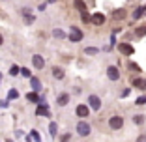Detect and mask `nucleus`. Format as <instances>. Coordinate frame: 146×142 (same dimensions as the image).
<instances>
[{
  "instance_id": "nucleus-20",
  "label": "nucleus",
  "mask_w": 146,
  "mask_h": 142,
  "mask_svg": "<svg viewBox=\"0 0 146 142\" xmlns=\"http://www.w3.org/2000/svg\"><path fill=\"white\" fill-rule=\"evenodd\" d=\"M142 15H144V8H139V9H135L133 19H139V17H142Z\"/></svg>"
},
{
  "instance_id": "nucleus-32",
  "label": "nucleus",
  "mask_w": 146,
  "mask_h": 142,
  "mask_svg": "<svg viewBox=\"0 0 146 142\" xmlns=\"http://www.w3.org/2000/svg\"><path fill=\"white\" fill-rule=\"evenodd\" d=\"M49 2H51V4H52V2H56V0H49Z\"/></svg>"
},
{
  "instance_id": "nucleus-9",
  "label": "nucleus",
  "mask_w": 146,
  "mask_h": 142,
  "mask_svg": "<svg viewBox=\"0 0 146 142\" xmlns=\"http://www.w3.org/2000/svg\"><path fill=\"white\" fill-rule=\"evenodd\" d=\"M133 86L139 90H146V79H133Z\"/></svg>"
},
{
  "instance_id": "nucleus-3",
  "label": "nucleus",
  "mask_w": 146,
  "mask_h": 142,
  "mask_svg": "<svg viewBox=\"0 0 146 142\" xmlns=\"http://www.w3.org/2000/svg\"><path fill=\"white\" fill-rule=\"evenodd\" d=\"M107 77L111 79V81H118V77H120V71H118V67H116V65H111V67L107 69Z\"/></svg>"
},
{
  "instance_id": "nucleus-24",
  "label": "nucleus",
  "mask_w": 146,
  "mask_h": 142,
  "mask_svg": "<svg viewBox=\"0 0 146 142\" xmlns=\"http://www.w3.org/2000/svg\"><path fill=\"white\" fill-rule=\"evenodd\" d=\"M84 52H86V54H98V49H94V47H88Z\"/></svg>"
},
{
  "instance_id": "nucleus-7",
  "label": "nucleus",
  "mask_w": 146,
  "mask_h": 142,
  "mask_svg": "<svg viewBox=\"0 0 146 142\" xmlns=\"http://www.w3.org/2000/svg\"><path fill=\"white\" fill-rule=\"evenodd\" d=\"M32 64H34L36 69H43V65H45V62H43V58L39 54H34L32 56Z\"/></svg>"
},
{
  "instance_id": "nucleus-25",
  "label": "nucleus",
  "mask_w": 146,
  "mask_h": 142,
  "mask_svg": "<svg viewBox=\"0 0 146 142\" xmlns=\"http://www.w3.org/2000/svg\"><path fill=\"white\" fill-rule=\"evenodd\" d=\"M21 75H23V77H30V71H28V67H21Z\"/></svg>"
},
{
  "instance_id": "nucleus-22",
  "label": "nucleus",
  "mask_w": 146,
  "mask_h": 142,
  "mask_svg": "<svg viewBox=\"0 0 146 142\" xmlns=\"http://www.w3.org/2000/svg\"><path fill=\"white\" fill-rule=\"evenodd\" d=\"M8 97H9V99H17V97H19V92H17V90H9Z\"/></svg>"
},
{
  "instance_id": "nucleus-27",
  "label": "nucleus",
  "mask_w": 146,
  "mask_h": 142,
  "mask_svg": "<svg viewBox=\"0 0 146 142\" xmlns=\"http://www.w3.org/2000/svg\"><path fill=\"white\" fill-rule=\"evenodd\" d=\"M82 21H84V22L90 21V17H88V13H86V11H82Z\"/></svg>"
},
{
  "instance_id": "nucleus-6",
  "label": "nucleus",
  "mask_w": 146,
  "mask_h": 142,
  "mask_svg": "<svg viewBox=\"0 0 146 142\" xmlns=\"http://www.w3.org/2000/svg\"><path fill=\"white\" fill-rule=\"evenodd\" d=\"M118 51H120L122 54H125V56L133 54V47H131L129 43H120V45H118Z\"/></svg>"
},
{
  "instance_id": "nucleus-17",
  "label": "nucleus",
  "mask_w": 146,
  "mask_h": 142,
  "mask_svg": "<svg viewBox=\"0 0 146 142\" xmlns=\"http://www.w3.org/2000/svg\"><path fill=\"white\" fill-rule=\"evenodd\" d=\"M112 17H114V19H124L125 17V11H124V9H116V11L112 13Z\"/></svg>"
},
{
  "instance_id": "nucleus-29",
  "label": "nucleus",
  "mask_w": 146,
  "mask_h": 142,
  "mask_svg": "<svg viewBox=\"0 0 146 142\" xmlns=\"http://www.w3.org/2000/svg\"><path fill=\"white\" fill-rule=\"evenodd\" d=\"M32 138H34V140H39V135L36 133V131H32Z\"/></svg>"
},
{
  "instance_id": "nucleus-23",
  "label": "nucleus",
  "mask_w": 146,
  "mask_h": 142,
  "mask_svg": "<svg viewBox=\"0 0 146 142\" xmlns=\"http://www.w3.org/2000/svg\"><path fill=\"white\" fill-rule=\"evenodd\" d=\"M21 73V69L17 67V65H11V69H9V75H19Z\"/></svg>"
},
{
  "instance_id": "nucleus-14",
  "label": "nucleus",
  "mask_w": 146,
  "mask_h": 142,
  "mask_svg": "<svg viewBox=\"0 0 146 142\" xmlns=\"http://www.w3.org/2000/svg\"><path fill=\"white\" fill-rule=\"evenodd\" d=\"M32 88H34V92H39V90H41V84H39V81H38V79H36V77H32Z\"/></svg>"
},
{
  "instance_id": "nucleus-28",
  "label": "nucleus",
  "mask_w": 146,
  "mask_h": 142,
  "mask_svg": "<svg viewBox=\"0 0 146 142\" xmlns=\"http://www.w3.org/2000/svg\"><path fill=\"white\" fill-rule=\"evenodd\" d=\"M146 103V97H139L137 99V105H144Z\"/></svg>"
},
{
  "instance_id": "nucleus-11",
  "label": "nucleus",
  "mask_w": 146,
  "mask_h": 142,
  "mask_svg": "<svg viewBox=\"0 0 146 142\" xmlns=\"http://www.w3.org/2000/svg\"><path fill=\"white\" fill-rule=\"evenodd\" d=\"M26 99H28V101H32V103H41L43 99H39L38 97V94H36V92H30V94H26Z\"/></svg>"
},
{
  "instance_id": "nucleus-30",
  "label": "nucleus",
  "mask_w": 146,
  "mask_h": 142,
  "mask_svg": "<svg viewBox=\"0 0 146 142\" xmlns=\"http://www.w3.org/2000/svg\"><path fill=\"white\" fill-rule=\"evenodd\" d=\"M137 142H146V135H142V137L137 138Z\"/></svg>"
},
{
  "instance_id": "nucleus-10",
  "label": "nucleus",
  "mask_w": 146,
  "mask_h": 142,
  "mask_svg": "<svg viewBox=\"0 0 146 142\" xmlns=\"http://www.w3.org/2000/svg\"><path fill=\"white\" fill-rule=\"evenodd\" d=\"M77 116L79 118H86L88 116V107H86V105H79L77 107Z\"/></svg>"
},
{
  "instance_id": "nucleus-4",
  "label": "nucleus",
  "mask_w": 146,
  "mask_h": 142,
  "mask_svg": "<svg viewBox=\"0 0 146 142\" xmlns=\"http://www.w3.org/2000/svg\"><path fill=\"white\" fill-rule=\"evenodd\" d=\"M109 125H111L112 129H120L122 125H124V120H122L120 116H112L111 120H109Z\"/></svg>"
},
{
  "instance_id": "nucleus-18",
  "label": "nucleus",
  "mask_w": 146,
  "mask_h": 142,
  "mask_svg": "<svg viewBox=\"0 0 146 142\" xmlns=\"http://www.w3.org/2000/svg\"><path fill=\"white\" fill-rule=\"evenodd\" d=\"M56 129H58V125L52 122V124L49 125V133H51V137H56Z\"/></svg>"
},
{
  "instance_id": "nucleus-26",
  "label": "nucleus",
  "mask_w": 146,
  "mask_h": 142,
  "mask_svg": "<svg viewBox=\"0 0 146 142\" xmlns=\"http://www.w3.org/2000/svg\"><path fill=\"white\" fill-rule=\"evenodd\" d=\"M142 122H144V116H142V114H137V116H135V124H142Z\"/></svg>"
},
{
  "instance_id": "nucleus-5",
  "label": "nucleus",
  "mask_w": 146,
  "mask_h": 142,
  "mask_svg": "<svg viewBox=\"0 0 146 142\" xmlns=\"http://www.w3.org/2000/svg\"><path fill=\"white\" fill-rule=\"evenodd\" d=\"M88 105H90L94 110H99V107H101V99H99L98 95H90V97H88Z\"/></svg>"
},
{
  "instance_id": "nucleus-2",
  "label": "nucleus",
  "mask_w": 146,
  "mask_h": 142,
  "mask_svg": "<svg viewBox=\"0 0 146 142\" xmlns=\"http://www.w3.org/2000/svg\"><path fill=\"white\" fill-rule=\"evenodd\" d=\"M77 133L81 137H86V135L90 133V124H86V122H79L77 124Z\"/></svg>"
},
{
  "instance_id": "nucleus-31",
  "label": "nucleus",
  "mask_w": 146,
  "mask_h": 142,
  "mask_svg": "<svg viewBox=\"0 0 146 142\" xmlns=\"http://www.w3.org/2000/svg\"><path fill=\"white\" fill-rule=\"evenodd\" d=\"M2 43H4V41H2V36H0V45H2Z\"/></svg>"
},
{
  "instance_id": "nucleus-12",
  "label": "nucleus",
  "mask_w": 146,
  "mask_h": 142,
  "mask_svg": "<svg viewBox=\"0 0 146 142\" xmlns=\"http://www.w3.org/2000/svg\"><path fill=\"white\" fill-rule=\"evenodd\" d=\"M68 101H69V95L68 94H60V95H58V105H60V107L68 105Z\"/></svg>"
},
{
  "instance_id": "nucleus-21",
  "label": "nucleus",
  "mask_w": 146,
  "mask_h": 142,
  "mask_svg": "<svg viewBox=\"0 0 146 142\" xmlns=\"http://www.w3.org/2000/svg\"><path fill=\"white\" fill-rule=\"evenodd\" d=\"M52 36H54V38H58V39H64V38H66V34H64L62 30H58V28L52 32Z\"/></svg>"
},
{
  "instance_id": "nucleus-15",
  "label": "nucleus",
  "mask_w": 146,
  "mask_h": 142,
  "mask_svg": "<svg viewBox=\"0 0 146 142\" xmlns=\"http://www.w3.org/2000/svg\"><path fill=\"white\" fill-rule=\"evenodd\" d=\"M52 75H54V79H62V77H64V69L54 67V69H52Z\"/></svg>"
},
{
  "instance_id": "nucleus-16",
  "label": "nucleus",
  "mask_w": 146,
  "mask_h": 142,
  "mask_svg": "<svg viewBox=\"0 0 146 142\" xmlns=\"http://www.w3.org/2000/svg\"><path fill=\"white\" fill-rule=\"evenodd\" d=\"M38 116H49V108L43 105V107H38Z\"/></svg>"
},
{
  "instance_id": "nucleus-8",
  "label": "nucleus",
  "mask_w": 146,
  "mask_h": 142,
  "mask_svg": "<svg viewBox=\"0 0 146 142\" xmlns=\"http://www.w3.org/2000/svg\"><path fill=\"white\" fill-rule=\"evenodd\" d=\"M90 21L94 22V24H103V22H105V15H103V13H94Z\"/></svg>"
},
{
  "instance_id": "nucleus-19",
  "label": "nucleus",
  "mask_w": 146,
  "mask_h": 142,
  "mask_svg": "<svg viewBox=\"0 0 146 142\" xmlns=\"http://www.w3.org/2000/svg\"><path fill=\"white\" fill-rule=\"evenodd\" d=\"M75 6H77V9H81V13L86 11V6H84V2H82V0H75Z\"/></svg>"
},
{
  "instance_id": "nucleus-33",
  "label": "nucleus",
  "mask_w": 146,
  "mask_h": 142,
  "mask_svg": "<svg viewBox=\"0 0 146 142\" xmlns=\"http://www.w3.org/2000/svg\"><path fill=\"white\" fill-rule=\"evenodd\" d=\"M144 13H146V8H144Z\"/></svg>"
},
{
  "instance_id": "nucleus-1",
  "label": "nucleus",
  "mask_w": 146,
  "mask_h": 142,
  "mask_svg": "<svg viewBox=\"0 0 146 142\" xmlns=\"http://www.w3.org/2000/svg\"><path fill=\"white\" fill-rule=\"evenodd\" d=\"M69 39H71L73 43H79L82 39V32L79 30L77 26H71V32H69Z\"/></svg>"
},
{
  "instance_id": "nucleus-13",
  "label": "nucleus",
  "mask_w": 146,
  "mask_h": 142,
  "mask_svg": "<svg viewBox=\"0 0 146 142\" xmlns=\"http://www.w3.org/2000/svg\"><path fill=\"white\" fill-rule=\"evenodd\" d=\"M135 36H137V38L146 36V26H139V28H135Z\"/></svg>"
}]
</instances>
